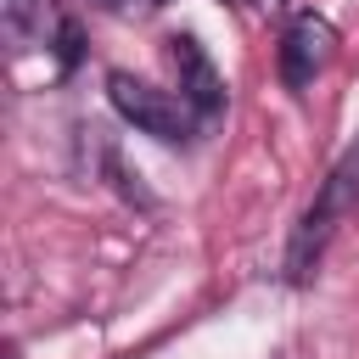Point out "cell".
Masks as SVG:
<instances>
[{"instance_id": "cell-1", "label": "cell", "mask_w": 359, "mask_h": 359, "mask_svg": "<svg viewBox=\"0 0 359 359\" xmlns=\"http://www.w3.org/2000/svg\"><path fill=\"white\" fill-rule=\"evenodd\" d=\"M353 208H359V140L331 163V174L320 180L314 202L303 208V219H297V230H292V247H286V280L303 286V280L314 275V264L325 258L337 224H342Z\"/></svg>"}, {"instance_id": "cell-2", "label": "cell", "mask_w": 359, "mask_h": 359, "mask_svg": "<svg viewBox=\"0 0 359 359\" xmlns=\"http://www.w3.org/2000/svg\"><path fill=\"white\" fill-rule=\"evenodd\" d=\"M107 95H112V107L140 129V135H151V140H163V146H185L191 135H196V112L185 107V95H168V90H157V84H146V79H135V73H107Z\"/></svg>"}, {"instance_id": "cell-3", "label": "cell", "mask_w": 359, "mask_h": 359, "mask_svg": "<svg viewBox=\"0 0 359 359\" xmlns=\"http://www.w3.org/2000/svg\"><path fill=\"white\" fill-rule=\"evenodd\" d=\"M331 56H337V28H331V17H320V11H297V17L286 22V34H280V50H275V62H280V84L303 95V90L331 67Z\"/></svg>"}, {"instance_id": "cell-4", "label": "cell", "mask_w": 359, "mask_h": 359, "mask_svg": "<svg viewBox=\"0 0 359 359\" xmlns=\"http://www.w3.org/2000/svg\"><path fill=\"white\" fill-rule=\"evenodd\" d=\"M6 11V45L22 50H56L62 67L79 62V28L56 11V0H0Z\"/></svg>"}, {"instance_id": "cell-5", "label": "cell", "mask_w": 359, "mask_h": 359, "mask_svg": "<svg viewBox=\"0 0 359 359\" xmlns=\"http://www.w3.org/2000/svg\"><path fill=\"white\" fill-rule=\"evenodd\" d=\"M168 45H174V67H180V95H185V107H191L196 118H213V112L224 107V84H219L213 62L202 56V45H196L191 34H180V39H168Z\"/></svg>"}]
</instances>
